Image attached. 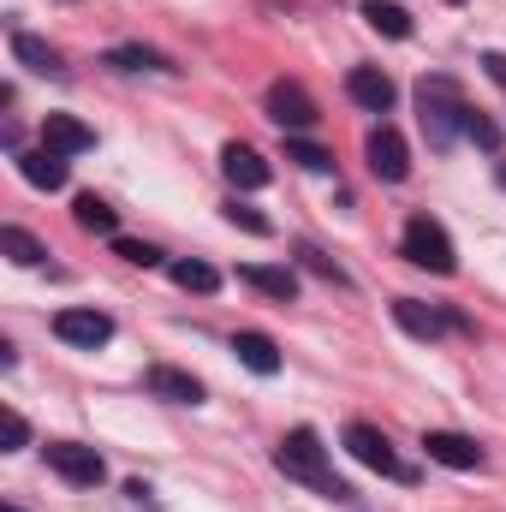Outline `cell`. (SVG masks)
Segmentation results:
<instances>
[{
  "label": "cell",
  "instance_id": "obj_1",
  "mask_svg": "<svg viewBox=\"0 0 506 512\" xmlns=\"http://www.w3.org/2000/svg\"><path fill=\"white\" fill-rule=\"evenodd\" d=\"M274 465L292 477V483H310L316 495H328V501H346L352 489L328 471V447H322V435L316 429H292L280 447H274Z\"/></svg>",
  "mask_w": 506,
  "mask_h": 512
},
{
  "label": "cell",
  "instance_id": "obj_2",
  "mask_svg": "<svg viewBox=\"0 0 506 512\" xmlns=\"http://www.w3.org/2000/svg\"><path fill=\"white\" fill-rule=\"evenodd\" d=\"M417 108H423V131H429L435 149H447L459 131L471 126V108H465V96H459V84L447 72H429L417 84Z\"/></svg>",
  "mask_w": 506,
  "mask_h": 512
},
{
  "label": "cell",
  "instance_id": "obj_3",
  "mask_svg": "<svg viewBox=\"0 0 506 512\" xmlns=\"http://www.w3.org/2000/svg\"><path fill=\"white\" fill-rule=\"evenodd\" d=\"M399 256H405L411 268H429V274H453V268H459V251H453V239H447V227H441L435 215H411V221H405Z\"/></svg>",
  "mask_w": 506,
  "mask_h": 512
},
{
  "label": "cell",
  "instance_id": "obj_4",
  "mask_svg": "<svg viewBox=\"0 0 506 512\" xmlns=\"http://www.w3.org/2000/svg\"><path fill=\"white\" fill-rule=\"evenodd\" d=\"M340 441H346V453H352L364 471H376V477H393V483H411V465L393 453V441L381 435L376 423H346V435H340Z\"/></svg>",
  "mask_w": 506,
  "mask_h": 512
},
{
  "label": "cell",
  "instance_id": "obj_5",
  "mask_svg": "<svg viewBox=\"0 0 506 512\" xmlns=\"http://www.w3.org/2000/svg\"><path fill=\"white\" fill-rule=\"evenodd\" d=\"M42 453H48V465H54L66 483H78V489H96V483L108 477L102 453H96V447H84V441H48Z\"/></svg>",
  "mask_w": 506,
  "mask_h": 512
},
{
  "label": "cell",
  "instance_id": "obj_6",
  "mask_svg": "<svg viewBox=\"0 0 506 512\" xmlns=\"http://www.w3.org/2000/svg\"><path fill=\"white\" fill-rule=\"evenodd\" d=\"M268 120L280 131H310L316 126V102H310V90L304 84H292V78H280V84H268Z\"/></svg>",
  "mask_w": 506,
  "mask_h": 512
},
{
  "label": "cell",
  "instance_id": "obj_7",
  "mask_svg": "<svg viewBox=\"0 0 506 512\" xmlns=\"http://www.w3.org/2000/svg\"><path fill=\"white\" fill-rule=\"evenodd\" d=\"M393 322H399L405 334H417V340H441L447 328L465 334V316H459V310H435V304H423V298H393Z\"/></svg>",
  "mask_w": 506,
  "mask_h": 512
},
{
  "label": "cell",
  "instance_id": "obj_8",
  "mask_svg": "<svg viewBox=\"0 0 506 512\" xmlns=\"http://www.w3.org/2000/svg\"><path fill=\"white\" fill-rule=\"evenodd\" d=\"M364 161H370V173L387 179V185H399V179L411 173V149H405V137H399L393 126H376L370 137H364Z\"/></svg>",
  "mask_w": 506,
  "mask_h": 512
},
{
  "label": "cell",
  "instance_id": "obj_9",
  "mask_svg": "<svg viewBox=\"0 0 506 512\" xmlns=\"http://www.w3.org/2000/svg\"><path fill=\"white\" fill-rule=\"evenodd\" d=\"M54 334H60L66 346L96 352V346L114 340V316H108V310H60V316H54Z\"/></svg>",
  "mask_w": 506,
  "mask_h": 512
},
{
  "label": "cell",
  "instance_id": "obj_10",
  "mask_svg": "<svg viewBox=\"0 0 506 512\" xmlns=\"http://www.w3.org/2000/svg\"><path fill=\"white\" fill-rule=\"evenodd\" d=\"M423 453L447 471H483V447L471 435H453V429H429L423 435Z\"/></svg>",
  "mask_w": 506,
  "mask_h": 512
},
{
  "label": "cell",
  "instance_id": "obj_11",
  "mask_svg": "<svg viewBox=\"0 0 506 512\" xmlns=\"http://www.w3.org/2000/svg\"><path fill=\"white\" fill-rule=\"evenodd\" d=\"M346 96H352L358 108H370V114H387L399 90H393V78H387L381 66H352V72H346Z\"/></svg>",
  "mask_w": 506,
  "mask_h": 512
},
{
  "label": "cell",
  "instance_id": "obj_12",
  "mask_svg": "<svg viewBox=\"0 0 506 512\" xmlns=\"http://www.w3.org/2000/svg\"><path fill=\"white\" fill-rule=\"evenodd\" d=\"M42 149H54V155H84V149H96V131L84 126V120H72V114H48L42 120Z\"/></svg>",
  "mask_w": 506,
  "mask_h": 512
},
{
  "label": "cell",
  "instance_id": "obj_13",
  "mask_svg": "<svg viewBox=\"0 0 506 512\" xmlns=\"http://www.w3.org/2000/svg\"><path fill=\"white\" fill-rule=\"evenodd\" d=\"M221 173H227L239 191H262V185H268V161L256 155L251 143H227V149H221Z\"/></svg>",
  "mask_w": 506,
  "mask_h": 512
},
{
  "label": "cell",
  "instance_id": "obj_14",
  "mask_svg": "<svg viewBox=\"0 0 506 512\" xmlns=\"http://www.w3.org/2000/svg\"><path fill=\"white\" fill-rule=\"evenodd\" d=\"M143 387L155 393V399H173V405H203V382L197 376H185V370H173V364H155Z\"/></svg>",
  "mask_w": 506,
  "mask_h": 512
},
{
  "label": "cell",
  "instance_id": "obj_15",
  "mask_svg": "<svg viewBox=\"0 0 506 512\" xmlns=\"http://www.w3.org/2000/svg\"><path fill=\"white\" fill-rule=\"evenodd\" d=\"M239 280H245V286H256L262 298H274V304H292V298H298V274H292V268L245 262V268H239Z\"/></svg>",
  "mask_w": 506,
  "mask_h": 512
},
{
  "label": "cell",
  "instance_id": "obj_16",
  "mask_svg": "<svg viewBox=\"0 0 506 512\" xmlns=\"http://www.w3.org/2000/svg\"><path fill=\"white\" fill-rule=\"evenodd\" d=\"M18 173H24V185H36V191H60V185H66V155H54V149H24V155H18Z\"/></svg>",
  "mask_w": 506,
  "mask_h": 512
},
{
  "label": "cell",
  "instance_id": "obj_17",
  "mask_svg": "<svg viewBox=\"0 0 506 512\" xmlns=\"http://www.w3.org/2000/svg\"><path fill=\"white\" fill-rule=\"evenodd\" d=\"M12 60H18V66H30V72H42V78H66L60 54H54L42 36H30V30H12Z\"/></svg>",
  "mask_w": 506,
  "mask_h": 512
},
{
  "label": "cell",
  "instance_id": "obj_18",
  "mask_svg": "<svg viewBox=\"0 0 506 512\" xmlns=\"http://www.w3.org/2000/svg\"><path fill=\"white\" fill-rule=\"evenodd\" d=\"M233 352H239V364H245L251 376H274V370H280V346H274L268 334H256V328L233 334Z\"/></svg>",
  "mask_w": 506,
  "mask_h": 512
},
{
  "label": "cell",
  "instance_id": "obj_19",
  "mask_svg": "<svg viewBox=\"0 0 506 512\" xmlns=\"http://www.w3.org/2000/svg\"><path fill=\"white\" fill-rule=\"evenodd\" d=\"M72 221H78L84 233H102V239H114V227H120V215H114V209H108L96 191H84V197L72 203Z\"/></svg>",
  "mask_w": 506,
  "mask_h": 512
},
{
  "label": "cell",
  "instance_id": "obj_20",
  "mask_svg": "<svg viewBox=\"0 0 506 512\" xmlns=\"http://www.w3.org/2000/svg\"><path fill=\"white\" fill-rule=\"evenodd\" d=\"M167 274H173L179 292H215V286H221V274H215L203 256H179V262H167Z\"/></svg>",
  "mask_w": 506,
  "mask_h": 512
},
{
  "label": "cell",
  "instance_id": "obj_21",
  "mask_svg": "<svg viewBox=\"0 0 506 512\" xmlns=\"http://www.w3.org/2000/svg\"><path fill=\"white\" fill-rule=\"evenodd\" d=\"M364 18H370V30L393 36V42H405V36H411V12H405V6H393V0H364Z\"/></svg>",
  "mask_w": 506,
  "mask_h": 512
},
{
  "label": "cell",
  "instance_id": "obj_22",
  "mask_svg": "<svg viewBox=\"0 0 506 512\" xmlns=\"http://www.w3.org/2000/svg\"><path fill=\"white\" fill-rule=\"evenodd\" d=\"M108 66H120V72H179L167 54H155V48H137V42L114 48V54H108Z\"/></svg>",
  "mask_w": 506,
  "mask_h": 512
},
{
  "label": "cell",
  "instance_id": "obj_23",
  "mask_svg": "<svg viewBox=\"0 0 506 512\" xmlns=\"http://www.w3.org/2000/svg\"><path fill=\"white\" fill-rule=\"evenodd\" d=\"M0 251L12 256L18 268H36V262L48 256V245H42V239H30L24 227H0Z\"/></svg>",
  "mask_w": 506,
  "mask_h": 512
},
{
  "label": "cell",
  "instance_id": "obj_24",
  "mask_svg": "<svg viewBox=\"0 0 506 512\" xmlns=\"http://www.w3.org/2000/svg\"><path fill=\"white\" fill-rule=\"evenodd\" d=\"M286 161H298L304 173H328L334 167V155L322 143H310V137H286Z\"/></svg>",
  "mask_w": 506,
  "mask_h": 512
},
{
  "label": "cell",
  "instance_id": "obj_25",
  "mask_svg": "<svg viewBox=\"0 0 506 512\" xmlns=\"http://www.w3.org/2000/svg\"><path fill=\"white\" fill-rule=\"evenodd\" d=\"M298 262L316 274V280H334V286H346V274H340V262H328V256L316 251V245H298Z\"/></svg>",
  "mask_w": 506,
  "mask_h": 512
},
{
  "label": "cell",
  "instance_id": "obj_26",
  "mask_svg": "<svg viewBox=\"0 0 506 512\" xmlns=\"http://www.w3.org/2000/svg\"><path fill=\"white\" fill-rule=\"evenodd\" d=\"M114 251H120V262H131V268H155V262H161V251L143 245V239H114Z\"/></svg>",
  "mask_w": 506,
  "mask_h": 512
},
{
  "label": "cell",
  "instance_id": "obj_27",
  "mask_svg": "<svg viewBox=\"0 0 506 512\" xmlns=\"http://www.w3.org/2000/svg\"><path fill=\"white\" fill-rule=\"evenodd\" d=\"M227 221H233V227H245V233H256V239H262V233H274V227H268V215H256L251 203H233V209H227Z\"/></svg>",
  "mask_w": 506,
  "mask_h": 512
},
{
  "label": "cell",
  "instance_id": "obj_28",
  "mask_svg": "<svg viewBox=\"0 0 506 512\" xmlns=\"http://www.w3.org/2000/svg\"><path fill=\"white\" fill-rule=\"evenodd\" d=\"M0 435H6V453H18V447L30 441V423H24L18 411H0Z\"/></svg>",
  "mask_w": 506,
  "mask_h": 512
},
{
  "label": "cell",
  "instance_id": "obj_29",
  "mask_svg": "<svg viewBox=\"0 0 506 512\" xmlns=\"http://www.w3.org/2000/svg\"><path fill=\"white\" fill-rule=\"evenodd\" d=\"M465 137H471V143H483V149H495V143H501V131L489 126V120H477V114H471V126H465Z\"/></svg>",
  "mask_w": 506,
  "mask_h": 512
},
{
  "label": "cell",
  "instance_id": "obj_30",
  "mask_svg": "<svg viewBox=\"0 0 506 512\" xmlns=\"http://www.w3.org/2000/svg\"><path fill=\"white\" fill-rule=\"evenodd\" d=\"M483 66H489V78H495V84H506V54H489Z\"/></svg>",
  "mask_w": 506,
  "mask_h": 512
},
{
  "label": "cell",
  "instance_id": "obj_31",
  "mask_svg": "<svg viewBox=\"0 0 506 512\" xmlns=\"http://www.w3.org/2000/svg\"><path fill=\"white\" fill-rule=\"evenodd\" d=\"M495 179H501V185H506V161H501V167H495Z\"/></svg>",
  "mask_w": 506,
  "mask_h": 512
},
{
  "label": "cell",
  "instance_id": "obj_32",
  "mask_svg": "<svg viewBox=\"0 0 506 512\" xmlns=\"http://www.w3.org/2000/svg\"><path fill=\"white\" fill-rule=\"evenodd\" d=\"M447 6H465V0H447Z\"/></svg>",
  "mask_w": 506,
  "mask_h": 512
},
{
  "label": "cell",
  "instance_id": "obj_33",
  "mask_svg": "<svg viewBox=\"0 0 506 512\" xmlns=\"http://www.w3.org/2000/svg\"><path fill=\"white\" fill-rule=\"evenodd\" d=\"M0 512H18V507H0Z\"/></svg>",
  "mask_w": 506,
  "mask_h": 512
}]
</instances>
